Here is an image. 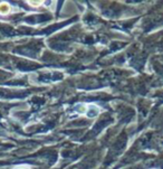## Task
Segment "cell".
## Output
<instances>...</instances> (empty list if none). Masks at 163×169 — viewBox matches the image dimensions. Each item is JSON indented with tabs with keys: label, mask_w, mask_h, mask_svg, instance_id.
Here are the masks:
<instances>
[{
	"label": "cell",
	"mask_w": 163,
	"mask_h": 169,
	"mask_svg": "<svg viewBox=\"0 0 163 169\" xmlns=\"http://www.w3.org/2000/svg\"><path fill=\"white\" fill-rule=\"evenodd\" d=\"M11 11V7L8 5V3L3 2L0 5V14H2V15H7V14H9Z\"/></svg>",
	"instance_id": "1"
},
{
	"label": "cell",
	"mask_w": 163,
	"mask_h": 169,
	"mask_svg": "<svg viewBox=\"0 0 163 169\" xmlns=\"http://www.w3.org/2000/svg\"><path fill=\"white\" fill-rule=\"evenodd\" d=\"M28 3H29V5H31V6H39V5H41V1H37V2H33V1H28Z\"/></svg>",
	"instance_id": "2"
},
{
	"label": "cell",
	"mask_w": 163,
	"mask_h": 169,
	"mask_svg": "<svg viewBox=\"0 0 163 169\" xmlns=\"http://www.w3.org/2000/svg\"><path fill=\"white\" fill-rule=\"evenodd\" d=\"M15 169H29V168H28V167H17V168Z\"/></svg>",
	"instance_id": "3"
}]
</instances>
